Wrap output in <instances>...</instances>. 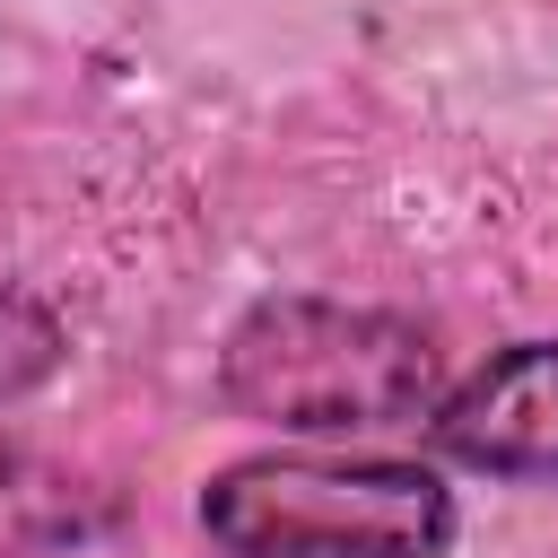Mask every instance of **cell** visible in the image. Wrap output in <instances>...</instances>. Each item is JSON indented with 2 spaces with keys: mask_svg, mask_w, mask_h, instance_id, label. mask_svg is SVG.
Here are the masks:
<instances>
[{
  "mask_svg": "<svg viewBox=\"0 0 558 558\" xmlns=\"http://www.w3.org/2000/svg\"><path fill=\"white\" fill-rule=\"evenodd\" d=\"M218 384L262 427L357 436V427H392L436 401V340L375 305L270 296L227 331Z\"/></svg>",
  "mask_w": 558,
  "mask_h": 558,
  "instance_id": "1",
  "label": "cell"
},
{
  "mask_svg": "<svg viewBox=\"0 0 558 558\" xmlns=\"http://www.w3.org/2000/svg\"><path fill=\"white\" fill-rule=\"evenodd\" d=\"M445 453L497 480H549L558 471V340H523L488 357L436 418Z\"/></svg>",
  "mask_w": 558,
  "mask_h": 558,
  "instance_id": "3",
  "label": "cell"
},
{
  "mask_svg": "<svg viewBox=\"0 0 558 558\" xmlns=\"http://www.w3.org/2000/svg\"><path fill=\"white\" fill-rule=\"evenodd\" d=\"M52 357H61V331H52V314H44L35 296L0 288V392H26V384H44V375H52Z\"/></svg>",
  "mask_w": 558,
  "mask_h": 558,
  "instance_id": "5",
  "label": "cell"
},
{
  "mask_svg": "<svg viewBox=\"0 0 558 558\" xmlns=\"http://www.w3.org/2000/svg\"><path fill=\"white\" fill-rule=\"evenodd\" d=\"M201 523L235 558H436L453 497L418 462L262 453L209 480Z\"/></svg>",
  "mask_w": 558,
  "mask_h": 558,
  "instance_id": "2",
  "label": "cell"
},
{
  "mask_svg": "<svg viewBox=\"0 0 558 558\" xmlns=\"http://www.w3.org/2000/svg\"><path fill=\"white\" fill-rule=\"evenodd\" d=\"M87 532H105V497L78 471L0 445V558H35V549L87 541Z\"/></svg>",
  "mask_w": 558,
  "mask_h": 558,
  "instance_id": "4",
  "label": "cell"
},
{
  "mask_svg": "<svg viewBox=\"0 0 558 558\" xmlns=\"http://www.w3.org/2000/svg\"><path fill=\"white\" fill-rule=\"evenodd\" d=\"M227 558H235V549H227Z\"/></svg>",
  "mask_w": 558,
  "mask_h": 558,
  "instance_id": "6",
  "label": "cell"
}]
</instances>
